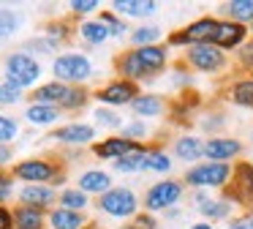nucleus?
<instances>
[{"mask_svg": "<svg viewBox=\"0 0 253 229\" xmlns=\"http://www.w3.org/2000/svg\"><path fill=\"white\" fill-rule=\"evenodd\" d=\"M0 183H3V185H0V194H3V199H8V196H11V180L3 177Z\"/></svg>", "mask_w": 253, "mask_h": 229, "instance_id": "a19ab883", "label": "nucleus"}, {"mask_svg": "<svg viewBox=\"0 0 253 229\" xmlns=\"http://www.w3.org/2000/svg\"><path fill=\"white\" fill-rule=\"evenodd\" d=\"M136 229H153V218H150V216L136 218Z\"/></svg>", "mask_w": 253, "mask_h": 229, "instance_id": "37998d69", "label": "nucleus"}, {"mask_svg": "<svg viewBox=\"0 0 253 229\" xmlns=\"http://www.w3.org/2000/svg\"><path fill=\"white\" fill-rule=\"evenodd\" d=\"M133 55H136V60L142 63L144 74L161 71V68H164V63H166V52L161 47H139Z\"/></svg>", "mask_w": 253, "mask_h": 229, "instance_id": "2eb2a0df", "label": "nucleus"}, {"mask_svg": "<svg viewBox=\"0 0 253 229\" xmlns=\"http://www.w3.org/2000/svg\"><path fill=\"white\" fill-rule=\"evenodd\" d=\"M242 60H245V63H248V60H253V44H251V47H245V55H242Z\"/></svg>", "mask_w": 253, "mask_h": 229, "instance_id": "a18cd8bd", "label": "nucleus"}, {"mask_svg": "<svg viewBox=\"0 0 253 229\" xmlns=\"http://www.w3.org/2000/svg\"><path fill=\"white\" fill-rule=\"evenodd\" d=\"M0 224H3L0 229H11V213H8V210L0 213Z\"/></svg>", "mask_w": 253, "mask_h": 229, "instance_id": "c03bdc74", "label": "nucleus"}, {"mask_svg": "<svg viewBox=\"0 0 253 229\" xmlns=\"http://www.w3.org/2000/svg\"><path fill=\"white\" fill-rule=\"evenodd\" d=\"M101 22H104V25H109L112 36H123V30H126V25H120V22H117L112 14H101Z\"/></svg>", "mask_w": 253, "mask_h": 229, "instance_id": "c9c22d12", "label": "nucleus"}, {"mask_svg": "<svg viewBox=\"0 0 253 229\" xmlns=\"http://www.w3.org/2000/svg\"><path fill=\"white\" fill-rule=\"evenodd\" d=\"M101 210L115 218H126L136 213V196L131 188H112L109 194L101 196Z\"/></svg>", "mask_w": 253, "mask_h": 229, "instance_id": "7ed1b4c3", "label": "nucleus"}, {"mask_svg": "<svg viewBox=\"0 0 253 229\" xmlns=\"http://www.w3.org/2000/svg\"><path fill=\"white\" fill-rule=\"evenodd\" d=\"M191 229H212V227H210V224H193Z\"/></svg>", "mask_w": 253, "mask_h": 229, "instance_id": "49530a36", "label": "nucleus"}, {"mask_svg": "<svg viewBox=\"0 0 253 229\" xmlns=\"http://www.w3.org/2000/svg\"><path fill=\"white\" fill-rule=\"evenodd\" d=\"M142 161H144V150L142 153H131V156L115 161V167H117V172H133V169H142Z\"/></svg>", "mask_w": 253, "mask_h": 229, "instance_id": "c756f323", "label": "nucleus"}, {"mask_svg": "<svg viewBox=\"0 0 253 229\" xmlns=\"http://www.w3.org/2000/svg\"><path fill=\"white\" fill-rule=\"evenodd\" d=\"M0 96H3V104H17L19 98V85H14L11 79H6L3 82V90H0Z\"/></svg>", "mask_w": 253, "mask_h": 229, "instance_id": "473e14b6", "label": "nucleus"}, {"mask_svg": "<svg viewBox=\"0 0 253 229\" xmlns=\"http://www.w3.org/2000/svg\"><path fill=\"white\" fill-rule=\"evenodd\" d=\"M14 174L22 177V180H28L30 185H39L41 180H49L52 174H55V169H52L46 161H22L17 169H14Z\"/></svg>", "mask_w": 253, "mask_h": 229, "instance_id": "1a4fd4ad", "label": "nucleus"}, {"mask_svg": "<svg viewBox=\"0 0 253 229\" xmlns=\"http://www.w3.org/2000/svg\"><path fill=\"white\" fill-rule=\"evenodd\" d=\"M174 150H177V156H180L182 161H196V158L204 153V147H202V142L193 139V136H182V139H177Z\"/></svg>", "mask_w": 253, "mask_h": 229, "instance_id": "5701e85b", "label": "nucleus"}, {"mask_svg": "<svg viewBox=\"0 0 253 229\" xmlns=\"http://www.w3.org/2000/svg\"><path fill=\"white\" fill-rule=\"evenodd\" d=\"M6 71H8L6 79H11L14 85H19V87L36 85V79L41 76V65L36 63L30 55H22V52H19V55H11V57H8Z\"/></svg>", "mask_w": 253, "mask_h": 229, "instance_id": "f257e3e1", "label": "nucleus"}, {"mask_svg": "<svg viewBox=\"0 0 253 229\" xmlns=\"http://www.w3.org/2000/svg\"><path fill=\"white\" fill-rule=\"evenodd\" d=\"M237 180H240L242 196H253V167H240L237 169Z\"/></svg>", "mask_w": 253, "mask_h": 229, "instance_id": "7c9ffc66", "label": "nucleus"}, {"mask_svg": "<svg viewBox=\"0 0 253 229\" xmlns=\"http://www.w3.org/2000/svg\"><path fill=\"white\" fill-rule=\"evenodd\" d=\"M242 38H245V27H242L240 22H218L210 44H212V47H237Z\"/></svg>", "mask_w": 253, "mask_h": 229, "instance_id": "6e6552de", "label": "nucleus"}, {"mask_svg": "<svg viewBox=\"0 0 253 229\" xmlns=\"http://www.w3.org/2000/svg\"><path fill=\"white\" fill-rule=\"evenodd\" d=\"M52 139L71 142V145H84V142L93 139V128H90V125H84V123H71V125H63V128H57Z\"/></svg>", "mask_w": 253, "mask_h": 229, "instance_id": "ddd939ff", "label": "nucleus"}, {"mask_svg": "<svg viewBox=\"0 0 253 229\" xmlns=\"http://www.w3.org/2000/svg\"><path fill=\"white\" fill-rule=\"evenodd\" d=\"M28 120L36 125H49L57 120V109L49 107V104H33V107L28 109Z\"/></svg>", "mask_w": 253, "mask_h": 229, "instance_id": "4be33fe9", "label": "nucleus"}, {"mask_svg": "<svg viewBox=\"0 0 253 229\" xmlns=\"http://www.w3.org/2000/svg\"><path fill=\"white\" fill-rule=\"evenodd\" d=\"M82 104H84V93L82 90H71V93H68V98L63 101V107L74 109V107H82Z\"/></svg>", "mask_w": 253, "mask_h": 229, "instance_id": "4c0bfd02", "label": "nucleus"}, {"mask_svg": "<svg viewBox=\"0 0 253 229\" xmlns=\"http://www.w3.org/2000/svg\"><path fill=\"white\" fill-rule=\"evenodd\" d=\"M109 174L106 172H98V169H93V172H84L82 177H79V188L84 191V194H109Z\"/></svg>", "mask_w": 253, "mask_h": 229, "instance_id": "dca6fc26", "label": "nucleus"}, {"mask_svg": "<svg viewBox=\"0 0 253 229\" xmlns=\"http://www.w3.org/2000/svg\"><path fill=\"white\" fill-rule=\"evenodd\" d=\"M19 199H22L28 207H41V205H49V202L55 199V191L44 188V185H28V188H22Z\"/></svg>", "mask_w": 253, "mask_h": 229, "instance_id": "a211bd4d", "label": "nucleus"}, {"mask_svg": "<svg viewBox=\"0 0 253 229\" xmlns=\"http://www.w3.org/2000/svg\"><path fill=\"white\" fill-rule=\"evenodd\" d=\"M202 213L210 216V218H223L226 213H229V205H226V202H204Z\"/></svg>", "mask_w": 253, "mask_h": 229, "instance_id": "2f4dec72", "label": "nucleus"}, {"mask_svg": "<svg viewBox=\"0 0 253 229\" xmlns=\"http://www.w3.org/2000/svg\"><path fill=\"white\" fill-rule=\"evenodd\" d=\"M142 169H153V172H169L171 169V161L166 153H144V161H142Z\"/></svg>", "mask_w": 253, "mask_h": 229, "instance_id": "bb28decb", "label": "nucleus"}, {"mask_svg": "<svg viewBox=\"0 0 253 229\" xmlns=\"http://www.w3.org/2000/svg\"><path fill=\"white\" fill-rule=\"evenodd\" d=\"M215 27H218V22H215V19H210V16H207V19L193 22V25L188 27V30L182 33V36H174L171 41H174V44H180V41H204V38L210 41V38H212V33H215Z\"/></svg>", "mask_w": 253, "mask_h": 229, "instance_id": "f8f14e48", "label": "nucleus"}, {"mask_svg": "<svg viewBox=\"0 0 253 229\" xmlns=\"http://www.w3.org/2000/svg\"><path fill=\"white\" fill-rule=\"evenodd\" d=\"M136 134H144V125H142V123L128 125V128H126V139H128V136H136Z\"/></svg>", "mask_w": 253, "mask_h": 229, "instance_id": "79ce46f5", "label": "nucleus"}, {"mask_svg": "<svg viewBox=\"0 0 253 229\" xmlns=\"http://www.w3.org/2000/svg\"><path fill=\"white\" fill-rule=\"evenodd\" d=\"M52 68H55V76L60 82H82L93 74L90 60L84 57V55H63V57L55 60Z\"/></svg>", "mask_w": 253, "mask_h": 229, "instance_id": "f03ea898", "label": "nucleus"}, {"mask_svg": "<svg viewBox=\"0 0 253 229\" xmlns=\"http://www.w3.org/2000/svg\"><path fill=\"white\" fill-rule=\"evenodd\" d=\"M131 107H133V112H136L139 117H155V114H161L164 104H161L158 96H136Z\"/></svg>", "mask_w": 253, "mask_h": 229, "instance_id": "6ab92c4d", "label": "nucleus"}, {"mask_svg": "<svg viewBox=\"0 0 253 229\" xmlns=\"http://www.w3.org/2000/svg\"><path fill=\"white\" fill-rule=\"evenodd\" d=\"M188 57H191V63L202 71H215V68L223 65V55H220L218 47H212V44H196V47H191Z\"/></svg>", "mask_w": 253, "mask_h": 229, "instance_id": "423d86ee", "label": "nucleus"}, {"mask_svg": "<svg viewBox=\"0 0 253 229\" xmlns=\"http://www.w3.org/2000/svg\"><path fill=\"white\" fill-rule=\"evenodd\" d=\"M14 218H17V227L19 229H39L41 227V213L36 210V207H28V205L19 207Z\"/></svg>", "mask_w": 253, "mask_h": 229, "instance_id": "393cba45", "label": "nucleus"}, {"mask_svg": "<svg viewBox=\"0 0 253 229\" xmlns=\"http://www.w3.org/2000/svg\"><path fill=\"white\" fill-rule=\"evenodd\" d=\"M60 202L66 205V210H82L84 205H87V194H84L82 188H68L60 194Z\"/></svg>", "mask_w": 253, "mask_h": 229, "instance_id": "cd10ccee", "label": "nucleus"}, {"mask_svg": "<svg viewBox=\"0 0 253 229\" xmlns=\"http://www.w3.org/2000/svg\"><path fill=\"white\" fill-rule=\"evenodd\" d=\"M11 27H17V19H11V11H3V36H11Z\"/></svg>", "mask_w": 253, "mask_h": 229, "instance_id": "58836bf2", "label": "nucleus"}, {"mask_svg": "<svg viewBox=\"0 0 253 229\" xmlns=\"http://www.w3.org/2000/svg\"><path fill=\"white\" fill-rule=\"evenodd\" d=\"M231 98H234V104H240V107H253V79L237 82L234 90H231Z\"/></svg>", "mask_w": 253, "mask_h": 229, "instance_id": "a878e982", "label": "nucleus"}, {"mask_svg": "<svg viewBox=\"0 0 253 229\" xmlns=\"http://www.w3.org/2000/svg\"><path fill=\"white\" fill-rule=\"evenodd\" d=\"M68 93H71V87L66 85V82H49V85H44V87H39L36 90V104H60L63 107V101L68 98Z\"/></svg>", "mask_w": 253, "mask_h": 229, "instance_id": "9b49d317", "label": "nucleus"}, {"mask_svg": "<svg viewBox=\"0 0 253 229\" xmlns=\"http://www.w3.org/2000/svg\"><path fill=\"white\" fill-rule=\"evenodd\" d=\"M71 8L77 11V14H90V11L98 8V3H95V0H74Z\"/></svg>", "mask_w": 253, "mask_h": 229, "instance_id": "e433bc0d", "label": "nucleus"}, {"mask_svg": "<svg viewBox=\"0 0 253 229\" xmlns=\"http://www.w3.org/2000/svg\"><path fill=\"white\" fill-rule=\"evenodd\" d=\"M98 98L104 104H133L136 90H133L131 82H112V85H106L104 90L98 93Z\"/></svg>", "mask_w": 253, "mask_h": 229, "instance_id": "9d476101", "label": "nucleus"}, {"mask_svg": "<svg viewBox=\"0 0 253 229\" xmlns=\"http://www.w3.org/2000/svg\"><path fill=\"white\" fill-rule=\"evenodd\" d=\"M180 194H182L180 183H171V180L155 183L153 188L147 191V196H144V207H147V210H164V207L174 205V202L180 199Z\"/></svg>", "mask_w": 253, "mask_h": 229, "instance_id": "39448f33", "label": "nucleus"}, {"mask_svg": "<svg viewBox=\"0 0 253 229\" xmlns=\"http://www.w3.org/2000/svg\"><path fill=\"white\" fill-rule=\"evenodd\" d=\"M223 11L237 22H248L253 19V0H231V3L223 5Z\"/></svg>", "mask_w": 253, "mask_h": 229, "instance_id": "b1692460", "label": "nucleus"}, {"mask_svg": "<svg viewBox=\"0 0 253 229\" xmlns=\"http://www.w3.org/2000/svg\"><path fill=\"white\" fill-rule=\"evenodd\" d=\"M131 38H133V44H139V47H153V41L161 38V30L158 27H139Z\"/></svg>", "mask_w": 253, "mask_h": 229, "instance_id": "c85d7f7f", "label": "nucleus"}, {"mask_svg": "<svg viewBox=\"0 0 253 229\" xmlns=\"http://www.w3.org/2000/svg\"><path fill=\"white\" fill-rule=\"evenodd\" d=\"M14 134H17V123H14L11 117H0V139L11 142Z\"/></svg>", "mask_w": 253, "mask_h": 229, "instance_id": "72a5a7b5", "label": "nucleus"}, {"mask_svg": "<svg viewBox=\"0 0 253 229\" xmlns=\"http://www.w3.org/2000/svg\"><path fill=\"white\" fill-rule=\"evenodd\" d=\"M79 36H82L87 44H101V41L109 38V27H106L101 19L98 22H84V25L79 27Z\"/></svg>", "mask_w": 253, "mask_h": 229, "instance_id": "412c9836", "label": "nucleus"}, {"mask_svg": "<svg viewBox=\"0 0 253 229\" xmlns=\"http://www.w3.org/2000/svg\"><path fill=\"white\" fill-rule=\"evenodd\" d=\"M226 229H253V218H240V221L229 224Z\"/></svg>", "mask_w": 253, "mask_h": 229, "instance_id": "ea45409f", "label": "nucleus"}, {"mask_svg": "<svg viewBox=\"0 0 253 229\" xmlns=\"http://www.w3.org/2000/svg\"><path fill=\"white\" fill-rule=\"evenodd\" d=\"M95 153H98L101 158H117V161H120V158L131 156V153H142V147L133 139L115 136V139H106V142H101V145H95Z\"/></svg>", "mask_w": 253, "mask_h": 229, "instance_id": "0eeeda50", "label": "nucleus"}, {"mask_svg": "<svg viewBox=\"0 0 253 229\" xmlns=\"http://www.w3.org/2000/svg\"><path fill=\"white\" fill-rule=\"evenodd\" d=\"M52 227L55 229H79L84 224V218H82V213H77V210H55L52 213Z\"/></svg>", "mask_w": 253, "mask_h": 229, "instance_id": "aec40b11", "label": "nucleus"}, {"mask_svg": "<svg viewBox=\"0 0 253 229\" xmlns=\"http://www.w3.org/2000/svg\"><path fill=\"white\" fill-rule=\"evenodd\" d=\"M112 5H115L117 14H126V16H147L158 8L153 0H115Z\"/></svg>", "mask_w": 253, "mask_h": 229, "instance_id": "f3484780", "label": "nucleus"}, {"mask_svg": "<svg viewBox=\"0 0 253 229\" xmlns=\"http://www.w3.org/2000/svg\"><path fill=\"white\" fill-rule=\"evenodd\" d=\"M237 153H240V142H234V139H210L204 145V156L212 158V161H220V164L226 158L237 156Z\"/></svg>", "mask_w": 253, "mask_h": 229, "instance_id": "4468645a", "label": "nucleus"}, {"mask_svg": "<svg viewBox=\"0 0 253 229\" xmlns=\"http://www.w3.org/2000/svg\"><path fill=\"white\" fill-rule=\"evenodd\" d=\"M229 164H220V161H210V164H199L193 167L191 172L185 174V180L191 185H223L226 177H229Z\"/></svg>", "mask_w": 253, "mask_h": 229, "instance_id": "20e7f679", "label": "nucleus"}, {"mask_svg": "<svg viewBox=\"0 0 253 229\" xmlns=\"http://www.w3.org/2000/svg\"><path fill=\"white\" fill-rule=\"evenodd\" d=\"M95 120H98L101 125H109V128H117V125H120L117 114L115 112H106V109H98V112H95Z\"/></svg>", "mask_w": 253, "mask_h": 229, "instance_id": "f704fd0d", "label": "nucleus"}]
</instances>
